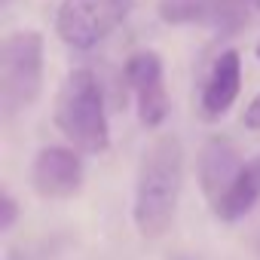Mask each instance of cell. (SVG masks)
<instances>
[{
	"label": "cell",
	"instance_id": "6da1fadb",
	"mask_svg": "<svg viewBox=\"0 0 260 260\" xmlns=\"http://www.w3.org/2000/svg\"><path fill=\"white\" fill-rule=\"evenodd\" d=\"M184 190V144L178 135H159L138 162L132 220L141 239H162L178 214Z\"/></svg>",
	"mask_w": 260,
	"mask_h": 260
},
{
	"label": "cell",
	"instance_id": "7a4b0ae2",
	"mask_svg": "<svg viewBox=\"0 0 260 260\" xmlns=\"http://www.w3.org/2000/svg\"><path fill=\"white\" fill-rule=\"evenodd\" d=\"M55 125L80 153H104L110 147V125L98 77L89 68H74L55 98Z\"/></svg>",
	"mask_w": 260,
	"mask_h": 260
},
{
	"label": "cell",
	"instance_id": "3957f363",
	"mask_svg": "<svg viewBox=\"0 0 260 260\" xmlns=\"http://www.w3.org/2000/svg\"><path fill=\"white\" fill-rule=\"evenodd\" d=\"M43 92V34L16 31L0 46V107L4 116L28 110Z\"/></svg>",
	"mask_w": 260,
	"mask_h": 260
},
{
	"label": "cell",
	"instance_id": "277c9868",
	"mask_svg": "<svg viewBox=\"0 0 260 260\" xmlns=\"http://www.w3.org/2000/svg\"><path fill=\"white\" fill-rule=\"evenodd\" d=\"M135 0H61L55 13V34L71 49H92L110 37L132 13Z\"/></svg>",
	"mask_w": 260,
	"mask_h": 260
},
{
	"label": "cell",
	"instance_id": "5b68a950",
	"mask_svg": "<svg viewBox=\"0 0 260 260\" xmlns=\"http://www.w3.org/2000/svg\"><path fill=\"white\" fill-rule=\"evenodd\" d=\"M125 83L135 95L138 119L144 128H159L169 116V92L162 58L153 49H138L125 61Z\"/></svg>",
	"mask_w": 260,
	"mask_h": 260
},
{
	"label": "cell",
	"instance_id": "8992f818",
	"mask_svg": "<svg viewBox=\"0 0 260 260\" xmlns=\"http://www.w3.org/2000/svg\"><path fill=\"white\" fill-rule=\"evenodd\" d=\"M156 13L166 25H199L217 34H236L248 22L242 0H159Z\"/></svg>",
	"mask_w": 260,
	"mask_h": 260
},
{
	"label": "cell",
	"instance_id": "52a82bcc",
	"mask_svg": "<svg viewBox=\"0 0 260 260\" xmlns=\"http://www.w3.org/2000/svg\"><path fill=\"white\" fill-rule=\"evenodd\" d=\"M31 187L43 199H68L83 187V159L74 147H43L31 162Z\"/></svg>",
	"mask_w": 260,
	"mask_h": 260
},
{
	"label": "cell",
	"instance_id": "ba28073f",
	"mask_svg": "<svg viewBox=\"0 0 260 260\" xmlns=\"http://www.w3.org/2000/svg\"><path fill=\"white\" fill-rule=\"evenodd\" d=\"M239 89H242V55L236 49H223L214 58V64L205 77V86H202V98H199L202 116L220 119L236 104Z\"/></svg>",
	"mask_w": 260,
	"mask_h": 260
},
{
	"label": "cell",
	"instance_id": "9c48e42d",
	"mask_svg": "<svg viewBox=\"0 0 260 260\" xmlns=\"http://www.w3.org/2000/svg\"><path fill=\"white\" fill-rule=\"evenodd\" d=\"M239 169H242L239 150L226 138H208L202 144V150H199V184H202V193L211 199V205L223 196V190L233 184Z\"/></svg>",
	"mask_w": 260,
	"mask_h": 260
},
{
	"label": "cell",
	"instance_id": "30bf717a",
	"mask_svg": "<svg viewBox=\"0 0 260 260\" xmlns=\"http://www.w3.org/2000/svg\"><path fill=\"white\" fill-rule=\"evenodd\" d=\"M260 202V153L248 162H242L239 175L233 178V184L223 190V196L214 202V214L226 223L242 220L254 205Z\"/></svg>",
	"mask_w": 260,
	"mask_h": 260
},
{
	"label": "cell",
	"instance_id": "8fae6325",
	"mask_svg": "<svg viewBox=\"0 0 260 260\" xmlns=\"http://www.w3.org/2000/svg\"><path fill=\"white\" fill-rule=\"evenodd\" d=\"M16 220H19V205H16V196H13L10 190H4V193H0V230L10 233V230L16 226Z\"/></svg>",
	"mask_w": 260,
	"mask_h": 260
},
{
	"label": "cell",
	"instance_id": "7c38bea8",
	"mask_svg": "<svg viewBox=\"0 0 260 260\" xmlns=\"http://www.w3.org/2000/svg\"><path fill=\"white\" fill-rule=\"evenodd\" d=\"M242 122H245V128H251V132H260V92L248 101V107L242 113Z\"/></svg>",
	"mask_w": 260,
	"mask_h": 260
},
{
	"label": "cell",
	"instance_id": "4fadbf2b",
	"mask_svg": "<svg viewBox=\"0 0 260 260\" xmlns=\"http://www.w3.org/2000/svg\"><path fill=\"white\" fill-rule=\"evenodd\" d=\"M175 260H193V257H187V254H178V257H175Z\"/></svg>",
	"mask_w": 260,
	"mask_h": 260
},
{
	"label": "cell",
	"instance_id": "5bb4252c",
	"mask_svg": "<svg viewBox=\"0 0 260 260\" xmlns=\"http://www.w3.org/2000/svg\"><path fill=\"white\" fill-rule=\"evenodd\" d=\"M10 260H19V254H10Z\"/></svg>",
	"mask_w": 260,
	"mask_h": 260
},
{
	"label": "cell",
	"instance_id": "9a60e30c",
	"mask_svg": "<svg viewBox=\"0 0 260 260\" xmlns=\"http://www.w3.org/2000/svg\"><path fill=\"white\" fill-rule=\"evenodd\" d=\"M254 52H257V58H260V43H257V49H254Z\"/></svg>",
	"mask_w": 260,
	"mask_h": 260
},
{
	"label": "cell",
	"instance_id": "2e32d148",
	"mask_svg": "<svg viewBox=\"0 0 260 260\" xmlns=\"http://www.w3.org/2000/svg\"><path fill=\"white\" fill-rule=\"evenodd\" d=\"M0 4H4V7H7V4H13V0H0Z\"/></svg>",
	"mask_w": 260,
	"mask_h": 260
},
{
	"label": "cell",
	"instance_id": "e0dca14e",
	"mask_svg": "<svg viewBox=\"0 0 260 260\" xmlns=\"http://www.w3.org/2000/svg\"><path fill=\"white\" fill-rule=\"evenodd\" d=\"M254 4H257V7H260V0H254Z\"/></svg>",
	"mask_w": 260,
	"mask_h": 260
}]
</instances>
